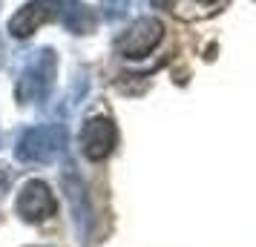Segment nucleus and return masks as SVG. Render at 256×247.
<instances>
[{
    "mask_svg": "<svg viewBox=\"0 0 256 247\" xmlns=\"http://www.w3.org/2000/svg\"><path fill=\"white\" fill-rule=\"evenodd\" d=\"M70 132L64 124H44V127H29L20 132L14 155L24 164H52L66 153Z\"/></svg>",
    "mask_w": 256,
    "mask_h": 247,
    "instance_id": "nucleus-1",
    "label": "nucleus"
},
{
    "mask_svg": "<svg viewBox=\"0 0 256 247\" xmlns=\"http://www.w3.org/2000/svg\"><path fill=\"white\" fill-rule=\"evenodd\" d=\"M55 72H58V55L52 49H38L18 81V101L20 104L46 101L52 86H55Z\"/></svg>",
    "mask_w": 256,
    "mask_h": 247,
    "instance_id": "nucleus-2",
    "label": "nucleus"
},
{
    "mask_svg": "<svg viewBox=\"0 0 256 247\" xmlns=\"http://www.w3.org/2000/svg\"><path fill=\"white\" fill-rule=\"evenodd\" d=\"M60 184H64V193H66V199H70L75 233H78V239H81V245H90L92 224H95V210H92L90 190H86V184H84V178L78 176V170H75V167H66V170H64Z\"/></svg>",
    "mask_w": 256,
    "mask_h": 247,
    "instance_id": "nucleus-3",
    "label": "nucleus"
},
{
    "mask_svg": "<svg viewBox=\"0 0 256 247\" xmlns=\"http://www.w3.org/2000/svg\"><path fill=\"white\" fill-rule=\"evenodd\" d=\"M162 37H164L162 20L141 17V20H136L121 35V40H118V55H124V58H144V55H150L152 49L162 43Z\"/></svg>",
    "mask_w": 256,
    "mask_h": 247,
    "instance_id": "nucleus-4",
    "label": "nucleus"
},
{
    "mask_svg": "<svg viewBox=\"0 0 256 247\" xmlns=\"http://www.w3.org/2000/svg\"><path fill=\"white\" fill-rule=\"evenodd\" d=\"M116 141H118V130L110 118L98 115V118H90L81 130V147H84V155L90 161H104L106 155L116 150Z\"/></svg>",
    "mask_w": 256,
    "mask_h": 247,
    "instance_id": "nucleus-5",
    "label": "nucleus"
},
{
    "mask_svg": "<svg viewBox=\"0 0 256 247\" xmlns=\"http://www.w3.org/2000/svg\"><path fill=\"white\" fill-rule=\"evenodd\" d=\"M18 213L26 222H44L55 213V196L44 181H26L18 193Z\"/></svg>",
    "mask_w": 256,
    "mask_h": 247,
    "instance_id": "nucleus-6",
    "label": "nucleus"
},
{
    "mask_svg": "<svg viewBox=\"0 0 256 247\" xmlns=\"http://www.w3.org/2000/svg\"><path fill=\"white\" fill-rule=\"evenodd\" d=\"M46 20H58V0H32L9 20V32L14 37H29Z\"/></svg>",
    "mask_w": 256,
    "mask_h": 247,
    "instance_id": "nucleus-7",
    "label": "nucleus"
},
{
    "mask_svg": "<svg viewBox=\"0 0 256 247\" xmlns=\"http://www.w3.org/2000/svg\"><path fill=\"white\" fill-rule=\"evenodd\" d=\"M58 20L72 35H90L98 23V12L84 0H58Z\"/></svg>",
    "mask_w": 256,
    "mask_h": 247,
    "instance_id": "nucleus-8",
    "label": "nucleus"
},
{
    "mask_svg": "<svg viewBox=\"0 0 256 247\" xmlns=\"http://www.w3.org/2000/svg\"><path fill=\"white\" fill-rule=\"evenodd\" d=\"M101 12H104L106 20H118L127 12V0H101Z\"/></svg>",
    "mask_w": 256,
    "mask_h": 247,
    "instance_id": "nucleus-9",
    "label": "nucleus"
},
{
    "mask_svg": "<svg viewBox=\"0 0 256 247\" xmlns=\"http://www.w3.org/2000/svg\"><path fill=\"white\" fill-rule=\"evenodd\" d=\"M9 190V170L6 167H0V196Z\"/></svg>",
    "mask_w": 256,
    "mask_h": 247,
    "instance_id": "nucleus-10",
    "label": "nucleus"
},
{
    "mask_svg": "<svg viewBox=\"0 0 256 247\" xmlns=\"http://www.w3.org/2000/svg\"><path fill=\"white\" fill-rule=\"evenodd\" d=\"M152 3H156L158 9H170V6H173L176 0H152Z\"/></svg>",
    "mask_w": 256,
    "mask_h": 247,
    "instance_id": "nucleus-11",
    "label": "nucleus"
}]
</instances>
